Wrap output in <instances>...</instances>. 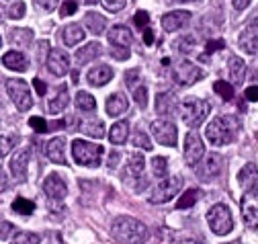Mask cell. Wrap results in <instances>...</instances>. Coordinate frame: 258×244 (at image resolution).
<instances>
[{
	"instance_id": "cell-1",
	"label": "cell",
	"mask_w": 258,
	"mask_h": 244,
	"mask_svg": "<svg viewBox=\"0 0 258 244\" xmlns=\"http://www.w3.org/2000/svg\"><path fill=\"white\" fill-rule=\"evenodd\" d=\"M111 232L117 240L125 242V244H144L148 240V228L146 224H142L136 218H129V216H119L113 220Z\"/></svg>"
},
{
	"instance_id": "cell-2",
	"label": "cell",
	"mask_w": 258,
	"mask_h": 244,
	"mask_svg": "<svg viewBox=\"0 0 258 244\" xmlns=\"http://www.w3.org/2000/svg\"><path fill=\"white\" fill-rule=\"evenodd\" d=\"M238 130H240V121L236 117L219 115V117H215L211 124L207 126V140L213 146L232 144L238 138Z\"/></svg>"
},
{
	"instance_id": "cell-3",
	"label": "cell",
	"mask_w": 258,
	"mask_h": 244,
	"mask_svg": "<svg viewBox=\"0 0 258 244\" xmlns=\"http://www.w3.org/2000/svg\"><path fill=\"white\" fill-rule=\"evenodd\" d=\"M180 115H182V121L188 126V128H199L205 117L209 115L211 111V105L207 101H201V99H195V97H188L180 103Z\"/></svg>"
},
{
	"instance_id": "cell-4",
	"label": "cell",
	"mask_w": 258,
	"mask_h": 244,
	"mask_svg": "<svg viewBox=\"0 0 258 244\" xmlns=\"http://www.w3.org/2000/svg\"><path fill=\"white\" fill-rule=\"evenodd\" d=\"M103 152H105L103 146H96V144H90V142H84V140H74L72 142L74 160L82 166H99L101 160H103Z\"/></svg>"
},
{
	"instance_id": "cell-5",
	"label": "cell",
	"mask_w": 258,
	"mask_h": 244,
	"mask_svg": "<svg viewBox=\"0 0 258 244\" xmlns=\"http://www.w3.org/2000/svg\"><path fill=\"white\" fill-rule=\"evenodd\" d=\"M207 222H209L211 230H213L215 234H219V236L232 232V228H234L232 213H230V209L225 207L223 203H217V205H213V207L209 209V213H207Z\"/></svg>"
},
{
	"instance_id": "cell-6",
	"label": "cell",
	"mask_w": 258,
	"mask_h": 244,
	"mask_svg": "<svg viewBox=\"0 0 258 244\" xmlns=\"http://www.w3.org/2000/svg\"><path fill=\"white\" fill-rule=\"evenodd\" d=\"M242 209V220L248 228H258V182L254 187H250L240 203Z\"/></svg>"
},
{
	"instance_id": "cell-7",
	"label": "cell",
	"mask_w": 258,
	"mask_h": 244,
	"mask_svg": "<svg viewBox=\"0 0 258 244\" xmlns=\"http://www.w3.org/2000/svg\"><path fill=\"white\" fill-rule=\"evenodd\" d=\"M7 90L13 99V103L17 105L19 111H29L33 107V97H31V90L29 84L25 80H7Z\"/></svg>"
},
{
	"instance_id": "cell-8",
	"label": "cell",
	"mask_w": 258,
	"mask_h": 244,
	"mask_svg": "<svg viewBox=\"0 0 258 244\" xmlns=\"http://www.w3.org/2000/svg\"><path fill=\"white\" fill-rule=\"evenodd\" d=\"M182 187V178L176 174V176H170L166 180H162L160 185L152 191L150 195V203H166L170 199H174V195L178 193V189Z\"/></svg>"
},
{
	"instance_id": "cell-9",
	"label": "cell",
	"mask_w": 258,
	"mask_h": 244,
	"mask_svg": "<svg viewBox=\"0 0 258 244\" xmlns=\"http://www.w3.org/2000/svg\"><path fill=\"white\" fill-rule=\"evenodd\" d=\"M205 154V146H203V140L199 138V134H186L184 138V160L195 166Z\"/></svg>"
},
{
	"instance_id": "cell-10",
	"label": "cell",
	"mask_w": 258,
	"mask_h": 244,
	"mask_svg": "<svg viewBox=\"0 0 258 244\" xmlns=\"http://www.w3.org/2000/svg\"><path fill=\"white\" fill-rule=\"evenodd\" d=\"M152 134H154V138L162 146H176L178 132H176L174 124H170V121H164V119L154 121V124H152Z\"/></svg>"
},
{
	"instance_id": "cell-11",
	"label": "cell",
	"mask_w": 258,
	"mask_h": 244,
	"mask_svg": "<svg viewBox=\"0 0 258 244\" xmlns=\"http://www.w3.org/2000/svg\"><path fill=\"white\" fill-rule=\"evenodd\" d=\"M174 80H176V84H180V86H190V84H195L197 80H201L203 78V72H201V68H197L195 64H190V62H182L176 70H174Z\"/></svg>"
},
{
	"instance_id": "cell-12",
	"label": "cell",
	"mask_w": 258,
	"mask_h": 244,
	"mask_svg": "<svg viewBox=\"0 0 258 244\" xmlns=\"http://www.w3.org/2000/svg\"><path fill=\"white\" fill-rule=\"evenodd\" d=\"M47 68L53 76H66L70 70V57L61 49H51L47 55Z\"/></svg>"
},
{
	"instance_id": "cell-13",
	"label": "cell",
	"mask_w": 258,
	"mask_h": 244,
	"mask_svg": "<svg viewBox=\"0 0 258 244\" xmlns=\"http://www.w3.org/2000/svg\"><path fill=\"white\" fill-rule=\"evenodd\" d=\"M144 170H146V160L142 154H132L125 166V180L129 182H144Z\"/></svg>"
},
{
	"instance_id": "cell-14",
	"label": "cell",
	"mask_w": 258,
	"mask_h": 244,
	"mask_svg": "<svg viewBox=\"0 0 258 244\" xmlns=\"http://www.w3.org/2000/svg\"><path fill=\"white\" fill-rule=\"evenodd\" d=\"M29 158H31V150L25 148V150H19L17 154L13 156V160H11V172H13V176H15L19 182H25V180H27Z\"/></svg>"
},
{
	"instance_id": "cell-15",
	"label": "cell",
	"mask_w": 258,
	"mask_h": 244,
	"mask_svg": "<svg viewBox=\"0 0 258 244\" xmlns=\"http://www.w3.org/2000/svg\"><path fill=\"white\" fill-rule=\"evenodd\" d=\"M43 191L51 199H63V197H66V193H68V187H66V182H63V178L57 172H51L43 180Z\"/></svg>"
},
{
	"instance_id": "cell-16",
	"label": "cell",
	"mask_w": 258,
	"mask_h": 244,
	"mask_svg": "<svg viewBox=\"0 0 258 244\" xmlns=\"http://www.w3.org/2000/svg\"><path fill=\"white\" fill-rule=\"evenodd\" d=\"M190 23V13L188 11H174V13H168L166 17H162V27L164 31H178V29L186 27Z\"/></svg>"
},
{
	"instance_id": "cell-17",
	"label": "cell",
	"mask_w": 258,
	"mask_h": 244,
	"mask_svg": "<svg viewBox=\"0 0 258 244\" xmlns=\"http://www.w3.org/2000/svg\"><path fill=\"white\" fill-rule=\"evenodd\" d=\"M45 152H47V158H49L51 162L63 164V166L68 164V158H66V140H63V138H53V140H49Z\"/></svg>"
},
{
	"instance_id": "cell-18",
	"label": "cell",
	"mask_w": 258,
	"mask_h": 244,
	"mask_svg": "<svg viewBox=\"0 0 258 244\" xmlns=\"http://www.w3.org/2000/svg\"><path fill=\"white\" fill-rule=\"evenodd\" d=\"M59 37H61V41H63V45H76V43H80L86 35H84V29L78 25V23H72V25H66L61 29V33H59Z\"/></svg>"
},
{
	"instance_id": "cell-19",
	"label": "cell",
	"mask_w": 258,
	"mask_h": 244,
	"mask_svg": "<svg viewBox=\"0 0 258 244\" xmlns=\"http://www.w3.org/2000/svg\"><path fill=\"white\" fill-rule=\"evenodd\" d=\"M109 43L113 47H125L129 49V45H132V31H129L127 27H113L111 33H109Z\"/></svg>"
},
{
	"instance_id": "cell-20",
	"label": "cell",
	"mask_w": 258,
	"mask_h": 244,
	"mask_svg": "<svg viewBox=\"0 0 258 244\" xmlns=\"http://www.w3.org/2000/svg\"><path fill=\"white\" fill-rule=\"evenodd\" d=\"M221 168H223L221 156L219 154H209L205 158V164L199 168V176L201 178H213V176H217L221 172Z\"/></svg>"
},
{
	"instance_id": "cell-21",
	"label": "cell",
	"mask_w": 258,
	"mask_h": 244,
	"mask_svg": "<svg viewBox=\"0 0 258 244\" xmlns=\"http://www.w3.org/2000/svg\"><path fill=\"white\" fill-rule=\"evenodd\" d=\"M111 78H113V70L109 66H105V64L103 66H96V68H92L88 72V82L92 86H105Z\"/></svg>"
},
{
	"instance_id": "cell-22",
	"label": "cell",
	"mask_w": 258,
	"mask_h": 244,
	"mask_svg": "<svg viewBox=\"0 0 258 244\" xmlns=\"http://www.w3.org/2000/svg\"><path fill=\"white\" fill-rule=\"evenodd\" d=\"M240 47L248 53H256L258 51V25L256 27H250L242 33L240 37Z\"/></svg>"
},
{
	"instance_id": "cell-23",
	"label": "cell",
	"mask_w": 258,
	"mask_h": 244,
	"mask_svg": "<svg viewBox=\"0 0 258 244\" xmlns=\"http://www.w3.org/2000/svg\"><path fill=\"white\" fill-rule=\"evenodd\" d=\"M3 64L9 70H17V72L27 70V59H25V55L21 51H7L3 55Z\"/></svg>"
},
{
	"instance_id": "cell-24",
	"label": "cell",
	"mask_w": 258,
	"mask_h": 244,
	"mask_svg": "<svg viewBox=\"0 0 258 244\" xmlns=\"http://www.w3.org/2000/svg\"><path fill=\"white\" fill-rule=\"evenodd\" d=\"M228 68H230V78H232V82H234V84H242L244 78H246V64H244V59L238 57V55H232Z\"/></svg>"
},
{
	"instance_id": "cell-25",
	"label": "cell",
	"mask_w": 258,
	"mask_h": 244,
	"mask_svg": "<svg viewBox=\"0 0 258 244\" xmlns=\"http://www.w3.org/2000/svg\"><path fill=\"white\" fill-rule=\"evenodd\" d=\"M101 53H103V45H101L99 41L88 43V45H84V47L76 53V62H78V64H86V62H90L92 57H99Z\"/></svg>"
},
{
	"instance_id": "cell-26",
	"label": "cell",
	"mask_w": 258,
	"mask_h": 244,
	"mask_svg": "<svg viewBox=\"0 0 258 244\" xmlns=\"http://www.w3.org/2000/svg\"><path fill=\"white\" fill-rule=\"evenodd\" d=\"M127 99H125V95H121V93H115V95H111L109 99H107V113L109 115H113V117H117V115H121L125 109H127Z\"/></svg>"
},
{
	"instance_id": "cell-27",
	"label": "cell",
	"mask_w": 258,
	"mask_h": 244,
	"mask_svg": "<svg viewBox=\"0 0 258 244\" xmlns=\"http://www.w3.org/2000/svg\"><path fill=\"white\" fill-rule=\"evenodd\" d=\"M68 101H70V97H68V88L66 86H63V88H59V93L47 103V111L49 113H61L63 109H66L68 107Z\"/></svg>"
},
{
	"instance_id": "cell-28",
	"label": "cell",
	"mask_w": 258,
	"mask_h": 244,
	"mask_svg": "<svg viewBox=\"0 0 258 244\" xmlns=\"http://www.w3.org/2000/svg\"><path fill=\"white\" fill-rule=\"evenodd\" d=\"M238 180H240V185H242V187H246V189L254 187L256 182H258V168H256L254 164H246V166L240 170Z\"/></svg>"
},
{
	"instance_id": "cell-29",
	"label": "cell",
	"mask_w": 258,
	"mask_h": 244,
	"mask_svg": "<svg viewBox=\"0 0 258 244\" xmlns=\"http://www.w3.org/2000/svg\"><path fill=\"white\" fill-rule=\"evenodd\" d=\"M84 23H86V27L90 29V33H94V35H101V33L105 31V25H107L105 17L99 15V13H88V15L84 17Z\"/></svg>"
},
{
	"instance_id": "cell-30",
	"label": "cell",
	"mask_w": 258,
	"mask_h": 244,
	"mask_svg": "<svg viewBox=\"0 0 258 244\" xmlns=\"http://www.w3.org/2000/svg\"><path fill=\"white\" fill-rule=\"evenodd\" d=\"M127 134H129V124L127 121H117V124L111 128V132H109V140H111V144H123L125 140H127Z\"/></svg>"
},
{
	"instance_id": "cell-31",
	"label": "cell",
	"mask_w": 258,
	"mask_h": 244,
	"mask_svg": "<svg viewBox=\"0 0 258 244\" xmlns=\"http://www.w3.org/2000/svg\"><path fill=\"white\" fill-rule=\"evenodd\" d=\"M174 109H176V101L172 99V95H166V93L162 95V93H160L156 97V111L160 115H170Z\"/></svg>"
},
{
	"instance_id": "cell-32",
	"label": "cell",
	"mask_w": 258,
	"mask_h": 244,
	"mask_svg": "<svg viewBox=\"0 0 258 244\" xmlns=\"http://www.w3.org/2000/svg\"><path fill=\"white\" fill-rule=\"evenodd\" d=\"M13 211H17L19 216H31V213L35 211V203L25 199V197H17L13 203Z\"/></svg>"
},
{
	"instance_id": "cell-33",
	"label": "cell",
	"mask_w": 258,
	"mask_h": 244,
	"mask_svg": "<svg viewBox=\"0 0 258 244\" xmlns=\"http://www.w3.org/2000/svg\"><path fill=\"white\" fill-rule=\"evenodd\" d=\"M76 107L80 111H94L96 109V101L90 93H84V90H80V93L76 95Z\"/></svg>"
},
{
	"instance_id": "cell-34",
	"label": "cell",
	"mask_w": 258,
	"mask_h": 244,
	"mask_svg": "<svg viewBox=\"0 0 258 244\" xmlns=\"http://www.w3.org/2000/svg\"><path fill=\"white\" fill-rule=\"evenodd\" d=\"M199 197H201V191L199 189H188L180 199H178V203H176V207L178 209H186V207H192L197 201H199Z\"/></svg>"
},
{
	"instance_id": "cell-35",
	"label": "cell",
	"mask_w": 258,
	"mask_h": 244,
	"mask_svg": "<svg viewBox=\"0 0 258 244\" xmlns=\"http://www.w3.org/2000/svg\"><path fill=\"white\" fill-rule=\"evenodd\" d=\"M213 90H215V93H217L223 101H232V99H234V88H232V84L223 82V80H217V82L213 84Z\"/></svg>"
},
{
	"instance_id": "cell-36",
	"label": "cell",
	"mask_w": 258,
	"mask_h": 244,
	"mask_svg": "<svg viewBox=\"0 0 258 244\" xmlns=\"http://www.w3.org/2000/svg\"><path fill=\"white\" fill-rule=\"evenodd\" d=\"M152 172L158 176V178H164L166 172H168V160L164 156H156L152 160Z\"/></svg>"
},
{
	"instance_id": "cell-37",
	"label": "cell",
	"mask_w": 258,
	"mask_h": 244,
	"mask_svg": "<svg viewBox=\"0 0 258 244\" xmlns=\"http://www.w3.org/2000/svg\"><path fill=\"white\" fill-rule=\"evenodd\" d=\"M41 242V236L39 234H33V232H19L11 244H39Z\"/></svg>"
},
{
	"instance_id": "cell-38",
	"label": "cell",
	"mask_w": 258,
	"mask_h": 244,
	"mask_svg": "<svg viewBox=\"0 0 258 244\" xmlns=\"http://www.w3.org/2000/svg\"><path fill=\"white\" fill-rule=\"evenodd\" d=\"M84 134L92 136V138H103L105 136V126L101 124V121H88V124L84 126Z\"/></svg>"
},
{
	"instance_id": "cell-39",
	"label": "cell",
	"mask_w": 258,
	"mask_h": 244,
	"mask_svg": "<svg viewBox=\"0 0 258 244\" xmlns=\"http://www.w3.org/2000/svg\"><path fill=\"white\" fill-rule=\"evenodd\" d=\"M134 146H138V148H142V150H152V142H150V138L146 136V134H142V132H138L136 136H134Z\"/></svg>"
},
{
	"instance_id": "cell-40",
	"label": "cell",
	"mask_w": 258,
	"mask_h": 244,
	"mask_svg": "<svg viewBox=\"0 0 258 244\" xmlns=\"http://www.w3.org/2000/svg\"><path fill=\"white\" fill-rule=\"evenodd\" d=\"M134 99L138 101L140 107H146V105H148V88H146V86H138V88L134 90Z\"/></svg>"
},
{
	"instance_id": "cell-41",
	"label": "cell",
	"mask_w": 258,
	"mask_h": 244,
	"mask_svg": "<svg viewBox=\"0 0 258 244\" xmlns=\"http://www.w3.org/2000/svg\"><path fill=\"white\" fill-rule=\"evenodd\" d=\"M29 126L33 128L37 134H45V132H47V124H45L41 117H31V119H29Z\"/></svg>"
},
{
	"instance_id": "cell-42",
	"label": "cell",
	"mask_w": 258,
	"mask_h": 244,
	"mask_svg": "<svg viewBox=\"0 0 258 244\" xmlns=\"http://www.w3.org/2000/svg\"><path fill=\"white\" fill-rule=\"evenodd\" d=\"M78 11V5L74 3V0H66V3L61 5V9H59V15L61 17H70V15H74Z\"/></svg>"
},
{
	"instance_id": "cell-43",
	"label": "cell",
	"mask_w": 258,
	"mask_h": 244,
	"mask_svg": "<svg viewBox=\"0 0 258 244\" xmlns=\"http://www.w3.org/2000/svg\"><path fill=\"white\" fill-rule=\"evenodd\" d=\"M125 3H127V0H103L105 9L111 11V13H119V11L125 7Z\"/></svg>"
},
{
	"instance_id": "cell-44",
	"label": "cell",
	"mask_w": 258,
	"mask_h": 244,
	"mask_svg": "<svg viewBox=\"0 0 258 244\" xmlns=\"http://www.w3.org/2000/svg\"><path fill=\"white\" fill-rule=\"evenodd\" d=\"M25 15V3H15V5H11V9H9V17L11 19H21Z\"/></svg>"
},
{
	"instance_id": "cell-45",
	"label": "cell",
	"mask_w": 258,
	"mask_h": 244,
	"mask_svg": "<svg viewBox=\"0 0 258 244\" xmlns=\"http://www.w3.org/2000/svg\"><path fill=\"white\" fill-rule=\"evenodd\" d=\"M136 25L142 27V29L148 27V25H150V15H148L146 11H138V13H136Z\"/></svg>"
},
{
	"instance_id": "cell-46",
	"label": "cell",
	"mask_w": 258,
	"mask_h": 244,
	"mask_svg": "<svg viewBox=\"0 0 258 244\" xmlns=\"http://www.w3.org/2000/svg\"><path fill=\"white\" fill-rule=\"evenodd\" d=\"M111 55L123 62V59H127V57H129V51H127L125 47H113V45H111Z\"/></svg>"
},
{
	"instance_id": "cell-47",
	"label": "cell",
	"mask_w": 258,
	"mask_h": 244,
	"mask_svg": "<svg viewBox=\"0 0 258 244\" xmlns=\"http://www.w3.org/2000/svg\"><path fill=\"white\" fill-rule=\"evenodd\" d=\"M15 142H17V138H7V136H3V156L9 154L11 148L15 146Z\"/></svg>"
},
{
	"instance_id": "cell-48",
	"label": "cell",
	"mask_w": 258,
	"mask_h": 244,
	"mask_svg": "<svg viewBox=\"0 0 258 244\" xmlns=\"http://www.w3.org/2000/svg\"><path fill=\"white\" fill-rule=\"evenodd\" d=\"M35 3H37L43 11H47V13H51V11L57 7V0H35Z\"/></svg>"
},
{
	"instance_id": "cell-49",
	"label": "cell",
	"mask_w": 258,
	"mask_h": 244,
	"mask_svg": "<svg viewBox=\"0 0 258 244\" xmlns=\"http://www.w3.org/2000/svg\"><path fill=\"white\" fill-rule=\"evenodd\" d=\"M140 78V70H132L125 74V84L127 86H136V80Z\"/></svg>"
},
{
	"instance_id": "cell-50",
	"label": "cell",
	"mask_w": 258,
	"mask_h": 244,
	"mask_svg": "<svg viewBox=\"0 0 258 244\" xmlns=\"http://www.w3.org/2000/svg\"><path fill=\"white\" fill-rule=\"evenodd\" d=\"M225 47V41L223 39H217V41H209L207 43V51L211 53V51H217V49H223Z\"/></svg>"
},
{
	"instance_id": "cell-51",
	"label": "cell",
	"mask_w": 258,
	"mask_h": 244,
	"mask_svg": "<svg viewBox=\"0 0 258 244\" xmlns=\"http://www.w3.org/2000/svg\"><path fill=\"white\" fill-rule=\"evenodd\" d=\"M246 99H248V101H258V86L246 88Z\"/></svg>"
},
{
	"instance_id": "cell-52",
	"label": "cell",
	"mask_w": 258,
	"mask_h": 244,
	"mask_svg": "<svg viewBox=\"0 0 258 244\" xmlns=\"http://www.w3.org/2000/svg\"><path fill=\"white\" fill-rule=\"evenodd\" d=\"M33 84H35V90H37V95H45V90H47V86H45V82L43 80H39V78H35L33 80Z\"/></svg>"
},
{
	"instance_id": "cell-53",
	"label": "cell",
	"mask_w": 258,
	"mask_h": 244,
	"mask_svg": "<svg viewBox=\"0 0 258 244\" xmlns=\"http://www.w3.org/2000/svg\"><path fill=\"white\" fill-rule=\"evenodd\" d=\"M15 230V226L13 224H9V222H3V240H7L9 236H11V232Z\"/></svg>"
},
{
	"instance_id": "cell-54",
	"label": "cell",
	"mask_w": 258,
	"mask_h": 244,
	"mask_svg": "<svg viewBox=\"0 0 258 244\" xmlns=\"http://www.w3.org/2000/svg\"><path fill=\"white\" fill-rule=\"evenodd\" d=\"M144 43H146V45H152V43H154V33H152V29H144Z\"/></svg>"
},
{
	"instance_id": "cell-55",
	"label": "cell",
	"mask_w": 258,
	"mask_h": 244,
	"mask_svg": "<svg viewBox=\"0 0 258 244\" xmlns=\"http://www.w3.org/2000/svg\"><path fill=\"white\" fill-rule=\"evenodd\" d=\"M232 3H234V7H236L238 11H244V9L250 5V0H232Z\"/></svg>"
},
{
	"instance_id": "cell-56",
	"label": "cell",
	"mask_w": 258,
	"mask_h": 244,
	"mask_svg": "<svg viewBox=\"0 0 258 244\" xmlns=\"http://www.w3.org/2000/svg\"><path fill=\"white\" fill-rule=\"evenodd\" d=\"M117 160H119V154H117V152H113V154H111V156H109V166H111V168H113V166H115V164H117Z\"/></svg>"
},
{
	"instance_id": "cell-57",
	"label": "cell",
	"mask_w": 258,
	"mask_h": 244,
	"mask_svg": "<svg viewBox=\"0 0 258 244\" xmlns=\"http://www.w3.org/2000/svg\"><path fill=\"white\" fill-rule=\"evenodd\" d=\"M174 244H203V242H199V240H192V238H188V240H176Z\"/></svg>"
},
{
	"instance_id": "cell-58",
	"label": "cell",
	"mask_w": 258,
	"mask_h": 244,
	"mask_svg": "<svg viewBox=\"0 0 258 244\" xmlns=\"http://www.w3.org/2000/svg\"><path fill=\"white\" fill-rule=\"evenodd\" d=\"M86 5H96V0H84Z\"/></svg>"
},
{
	"instance_id": "cell-59",
	"label": "cell",
	"mask_w": 258,
	"mask_h": 244,
	"mask_svg": "<svg viewBox=\"0 0 258 244\" xmlns=\"http://www.w3.org/2000/svg\"><path fill=\"white\" fill-rule=\"evenodd\" d=\"M228 244H242V242H238V240H234V242H228Z\"/></svg>"
},
{
	"instance_id": "cell-60",
	"label": "cell",
	"mask_w": 258,
	"mask_h": 244,
	"mask_svg": "<svg viewBox=\"0 0 258 244\" xmlns=\"http://www.w3.org/2000/svg\"><path fill=\"white\" fill-rule=\"evenodd\" d=\"M186 3H199V0H186Z\"/></svg>"
},
{
	"instance_id": "cell-61",
	"label": "cell",
	"mask_w": 258,
	"mask_h": 244,
	"mask_svg": "<svg viewBox=\"0 0 258 244\" xmlns=\"http://www.w3.org/2000/svg\"><path fill=\"white\" fill-rule=\"evenodd\" d=\"M256 140H258V134H256Z\"/></svg>"
}]
</instances>
